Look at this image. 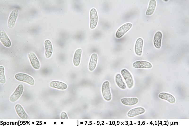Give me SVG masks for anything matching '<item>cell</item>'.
I'll return each mask as SVG.
<instances>
[{
  "label": "cell",
  "mask_w": 189,
  "mask_h": 126,
  "mask_svg": "<svg viewBox=\"0 0 189 126\" xmlns=\"http://www.w3.org/2000/svg\"><path fill=\"white\" fill-rule=\"evenodd\" d=\"M132 24L130 22L125 23L121 26L117 30L115 36L117 39L121 38L124 34L132 28Z\"/></svg>",
  "instance_id": "obj_4"
},
{
  "label": "cell",
  "mask_w": 189,
  "mask_h": 126,
  "mask_svg": "<svg viewBox=\"0 0 189 126\" xmlns=\"http://www.w3.org/2000/svg\"><path fill=\"white\" fill-rule=\"evenodd\" d=\"M28 57L32 67L36 70L39 69L40 67V62L35 53L32 52H30L28 54Z\"/></svg>",
  "instance_id": "obj_8"
},
{
  "label": "cell",
  "mask_w": 189,
  "mask_h": 126,
  "mask_svg": "<svg viewBox=\"0 0 189 126\" xmlns=\"http://www.w3.org/2000/svg\"><path fill=\"white\" fill-rule=\"evenodd\" d=\"M15 109L17 115L20 118L23 119L28 118V115L21 105L17 104L15 106Z\"/></svg>",
  "instance_id": "obj_19"
},
{
  "label": "cell",
  "mask_w": 189,
  "mask_h": 126,
  "mask_svg": "<svg viewBox=\"0 0 189 126\" xmlns=\"http://www.w3.org/2000/svg\"><path fill=\"white\" fill-rule=\"evenodd\" d=\"M90 28L91 29H94L96 26L98 21V15L96 10L92 8L90 11Z\"/></svg>",
  "instance_id": "obj_5"
},
{
  "label": "cell",
  "mask_w": 189,
  "mask_h": 126,
  "mask_svg": "<svg viewBox=\"0 0 189 126\" xmlns=\"http://www.w3.org/2000/svg\"><path fill=\"white\" fill-rule=\"evenodd\" d=\"M24 89V87L22 84L19 85L10 96V101L13 102L17 101L22 94Z\"/></svg>",
  "instance_id": "obj_6"
},
{
  "label": "cell",
  "mask_w": 189,
  "mask_h": 126,
  "mask_svg": "<svg viewBox=\"0 0 189 126\" xmlns=\"http://www.w3.org/2000/svg\"><path fill=\"white\" fill-rule=\"evenodd\" d=\"M82 52L81 48H78L74 52L73 57V63L75 66H78L80 64Z\"/></svg>",
  "instance_id": "obj_14"
},
{
  "label": "cell",
  "mask_w": 189,
  "mask_h": 126,
  "mask_svg": "<svg viewBox=\"0 0 189 126\" xmlns=\"http://www.w3.org/2000/svg\"><path fill=\"white\" fill-rule=\"evenodd\" d=\"M162 37V33L160 31H157L155 34L153 42L154 46L156 48L159 49L161 48Z\"/></svg>",
  "instance_id": "obj_16"
},
{
  "label": "cell",
  "mask_w": 189,
  "mask_h": 126,
  "mask_svg": "<svg viewBox=\"0 0 189 126\" xmlns=\"http://www.w3.org/2000/svg\"><path fill=\"white\" fill-rule=\"evenodd\" d=\"M138 99L136 97L130 98H123L121 102L123 104L127 106H132L137 104L138 102Z\"/></svg>",
  "instance_id": "obj_20"
},
{
  "label": "cell",
  "mask_w": 189,
  "mask_h": 126,
  "mask_svg": "<svg viewBox=\"0 0 189 126\" xmlns=\"http://www.w3.org/2000/svg\"><path fill=\"white\" fill-rule=\"evenodd\" d=\"M0 40L2 44L5 47L9 48L11 45L10 40L3 30L0 31Z\"/></svg>",
  "instance_id": "obj_13"
},
{
  "label": "cell",
  "mask_w": 189,
  "mask_h": 126,
  "mask_svg": "<svg viewBox=\"0 0 189 126\" xmlns=\"http://www.w3.org/2000/svg\"><path fill=\"white\" fill-rule=\"evenodd\" d=\"M145 109L142 107H138L133 108L130 110L128 113V117H132L137 115L142 114L145 112Z\"/></svg>",
  "instance_id": "obj_15"
},
{
  "label": "cell",
  "mask_w": 189,
  "mask_h": 126,
  "mask_svg": "<svg viewBox=\"0 0 189 126\" xmlns=\"http://www.w3.org/2000/svg\"><path fill=\"white\" fill-rule=\"evenodd\" d=\"M101 91L103 97L105 100L109 101L111 100L112 95L109 81H106L103 82L101 87Z\"/></svg>",
  "instance_id": "obj_3"
},
{
  "label": "cell",
  "mask_w": 189,
  "mask_h": 126,
  "mask_svg": "<svg viewBox=\"0 0 189 126\" xmlns=\"http://www.w3.org/2000/svg\"><path fill=\"white\" fill-rule=\"evenodd\" d=\"M156 6V2L155 0L150 1L147 9L146 11V15L150 16L152 15L154 12Z\"/></svg>",
  "instance_id": "obj_22"
},
{
  "label": "cell",
  "mask_w": 189,
  "mask_h": 126,
  "mask_svg": "<svg viewBox=\"0 0 189 126\" xmlns=\"http://www.w3.org/2000/svg\"><path fill=\"white\" fill-rule=\"evenodd\" d=\"M98 56L96 53H93L91 55L88 65V69L91 71H93L97 65Z\"/></svg>",
  "instance_id": "obj_10"
},
{
  "label": "cell",
  "mask_w": 189,
  "mask_h": 126,
  "mask_svg": "<svg viewBox=\"0 0 189 126\" xmlns=\"http://www.w3.org/2000/svg\"><path fill=\"white\" fill-rule=\"evenodd\" d=\"M143 44V40L141 38H138L135 43L134 51L135 53L138 56H141L142 53V48Z\"/></svg>",
  "instance_id": "obj_11"
},
{
  "label": "cell",
  "mask_w": 189,
  "mask_h": 126,
  "mask_svg": "<svg viewBox=\"0 0 189 126\" xmlns=\"http://www.w3.org/2000/svg\"><path fill=\"white\" fill-rule=\"evenodd\" d=\"M133 67L135 69H150L152 67L150 62L145 61L139 60L134 62L133 64Z\"/></svg>",
  "instance_id": "obj_7"
},
{
  "label": "cell",
  "mask_w": 189,
  "mask_h": 126,
  "mask_svg": "<svg viewBox=\"0 0 189 126\" xmlns=\"http://www.w3.org/2000/svg\"><path fill=\"white\" fill-rule=\"evenodd\" d=\"M158 97L161 99L167 101L171 104H174L176 101L175 97L168 93L161 92L159 94Z\"/></svg>",
  "instance_id": "obj_17"
},
{
  "label": "cell",
  "mask_w": 189,
  "mask_h": 126,
  "mask_svg": "<svg viewBox=\"0 0 189 126\" xmlns=\"http://www.w3.org/2000/svg\"><path fill=\"white\" fill-rule=\"evenodd\" d=\"M115 80L116 85L119 88L123 90L126 88V85L120 74H117L116 75Z\"/></svg>",
  "instance_id": "obj_21"
},
{
  "label": "cell",
  "mask_w": 189,
  "mask_h": 126,
  "mask_svg": "<svg viewBox=\"0 0 189 126\" xmlns=\"http://www.w3.org/2000/svg\"><path fill=\"white\" fill-rule=\"evenodd\" d=\"M44 43L45 48V56L47 58H49L52 56L53 52L52 43L49 39L45 40Z\"/></svg>",
  "instance_id": "obj_12"
},
{
  "label": "cell",
  "mask_w": 189,
  "mask_h": 126,
  "mask_svg": "<svg viewBox=\"0 0 189 126\" xmlns=\"http://www.w3.org/2000/svg\"><path fill=\"white\" fill-rule=\"evenodd\" d=\"M19 13L17 9H14L11 13L8 21V26L10 28H12L14 26Z\"/></svg>",
  "instance_id": "obj_9"
},
{
  "label": "cell",
  "mask_w": 189,
  "mask_h": 126,
  "mask_svg": "<svg viewBox=\"0 0 189 126\" xmlns=\"http://www.w3.org/2000/svg\"><path fill=\"white\" fill-rule=\"evenodd\" d=\"M60 118L61 119H68V117L66 113L64 112H62L60 115Z\"/></svg>",
  "instance_id": "obj_24"
},
{
  "label": "cell",
  "mask_w": 189,
  "mask_h": 126,
  "mask_svg": "<svg viewBox=\"0 0 189 126\" xmlns=\"http://www.w3.org/2000/svg\"><path fill=\"white\" fill-rule=\"evenodd\" d=\"M6 81L4 68L3 66L1 65L0 66V83L4 84L5 83Z\"/></svg>",
  "instance_id": "obj_23"
},
{
  "label": "cell",
  "mask_w": 189,
  "mask_h": 126,
  "mask_svg": "<svg viewBox=\"0 0 189 126\" xmlns=\"http://www.w3.org/2000/svg\"><path fill=\"white\" fill-rule=\"evenodd\" d=\"M50 86L52 88L61 90H65L67 88V85L66 84L57 81H51L50 83Z\"/></svg>",
  "instance_id": "obj_18"
},
{
  "label": "cell",
  "mask_w": 189,
  "mask_h": 126,
  "mask_svg": "<svg viewBox=\"0 0 189 126\" xmlns=\"http://www.w3.org/2000/svg\"><path fill=\"white\" fill-rule=\"evenodd\" d=\"M15 78L18 81L26 83L30 85H34V79L31 76L28 74L22 73L16 74L15 76Z\"/></svg>",
  "instance_id": "obj_2"
},
{
  "label": "cell",
  "mask_w": 189,
  "mask_h": 126,
  "mask_svg": "<svg viewBox=\"0 0 189 126\" xmlns=\"http://www.w3.org/2000/svg\"><path fill=\"white\" fill-rule=\"evenodd\" d=\"M120 73L128 88L129 89L131 88L134 85V81L130 72L127 69L124 68L121 70Z\"/></svg>",
  "instance_id": "obj_1"
},
{
  "label": "cell",
  "mask_w": 189,
  "mask_h": 126,
  "mask_svg": "<svg viewBox=\"0 0 189 126\" xmlns=\"http://www.w3.org/2000/svg\"><path fill=\"white\" fill-rule=\"evenodd\" d=\"M163 0L165 1H168V0Z\"/></svg>",
  "instance_id": "obj_25"
}]
</instances>
